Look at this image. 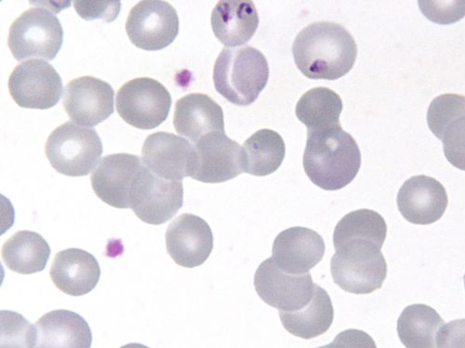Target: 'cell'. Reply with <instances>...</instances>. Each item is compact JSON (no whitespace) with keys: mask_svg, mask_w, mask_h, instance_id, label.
Returning <instances> with one entry per match:
<instances>
[{"mask_svg":"<svg viewBox=\"0 0 465 348\" xmlns=\"http://www.w3.org/2000/svg\"><path fill=\"white\" fill-rule=\"evenodd\" d=\"M438 348H465V319L450 322L440 330Z\"/></svg>","mask_w":465,"mask_h":348,"instance_id":"35","label":"cell"},{"mask_svg":"<svg viewBox=\"0 0 465 348\" xmlns=\"http://www.w3.org/2000/svg\"><path fill=\"white\" fill-rule=\"evenodd\" d=\"M50 276L60 291L72 296H83L97 286L101 268L89 252L70 248L56 254Z\"/></svg>","mask_w":465,"mask_h":348,"instance_id":"20","label":"cell"},{"mask_svg":"<svg viewBox=\"0 0 465 348\" xmlns=\"http://www.w3.org/2000/svg\"><path fill=\"white\" fill-rule=\"evenodd\" d=\"M387 237L384 218L370 209L353 211L336 225L333 234L334 248L351 241H370L382 248Z\"/></svg>","mask_w":465,"mask_h":348,"instance_id":"28","label":"cell"},{"mask_svg":"<svg viewBox=\"0 0 465 348\" xmlns=\"http://www.w3.org/2000/svg\"><path fill=\"white\" fill-rule=\"evenodd\" d=\"M318 348H377V345L364 331L349 329L340 333L332 343Z\"/></svg>","mask_w":465,"mask_h":348,"instance_id":"34","label":"cell"},{"mask_svg":"<svg viewBox=\"0 0 465 348\" xmlns=\"http://www.w3.org/2000/svg\"><path fill=\"white\" fill-rule=\"evenodd\" d=\"M180 22L176 10L166 2L146 0L136 5L128 16L126 32L131 43L146 52L170 46L177 37Z\"/></svg>","mask_w":465,"mask_h":348,"instance_id":"9","label":"cell"},{"mask_svg":"<svg viewBox=\"0 0 465 348\" xmlns=\"http://www.w3.org/2000/svg\"><path fill=\"white\" fill-rule=\"evenodd\" d=\"M335 250L331 273L340 288L355 295H369L381 288L387 276L381 247L361 240L345 243Z\"/></svg>","mask_w":465,"mask_h":348,"instance_id":"4","label":"cell"},{"mask_svg":"<svg viewBox=\"0 0 465 348\" xmlns=\"http://www.w3.org/2000/svg\"><path fill=\"white\" fill-rule=\"evenodd\" d=\"M173 104L169 91L150 77L124 84L116 94V111L134 128L156 129L168 119Z\"/></svg>","mask_w":465,"mask_h":348,"instance_id":"7","label":"cell"},{"mask_svg":"<svg viewBox=\"0 0 465 348\" xmlns=\"http://www.w3.org/2000/svg\"><path fill=\"white\" fill-rule=\"evenodd\" d=\"M9 91L20 107L47 110L59 102L64 87L52 64L33 60L15 67L9 79Z\"/></svg>","mask_w":465,"mask_h":348,"instance_id":"11","label":"cell"},{"mask_svg":"<svg viewBox=\"0 0 465 348\" xmlns=\"http://www.w3.org/2000/svg\"><path fill=\"white\" fill-rule=\"evenodd\" d=\"M166 247L177 265L187 268L197 267L203 265L213 252V230L203 218L183 214L167 228Z\"/></svg>","mask_w":465,"mask_h":348,"instance_id":"16","label":"cell"},{"mask_svg":"<svg viewBox=\"0 0 465 348\" xmlns=\"http://www.w3.org/2000/svg\"><path fill=\"white\" fill-rule=\"evenodd\" d=\"M422 14L439 24H451L465 16V2H419Z\"/></svg>","mask_w":465,"mask_h":348,"instance_id":"32","label":"cell"},{"mask_svg":"<svg viewBox=\"0 0 465 348\" xmlns=\"http://www.w3.org/2000/svg\"><path fill=\"white\" fill-rule=\"evenodd\" d=\"M443 324L436 309L416 304L402 312L398 321V334L406 348H437V336Z\"/></svg>","mask_w":465,"mask_h":348,"instance_id":"26","label":"cell"},{"mask_svg":"<svg viewBox=\"0 0 465 348\" xmlns=\"http://www.w3.org/2000/svg\"><path fill=\"white\" fill-rule=\"evenodd\" d=\"M441 141L447 160L454 168L465 171V116L450 124Z\"/></svg>","mask_w":465,"mask_h":348,"instance_id":"31","label":"cell"},{"mask_svg":"<svg viewBox=\"0 0 465 348\" xmlns=\"http://www.w3.org/2000/svg\"><path fill=\"white\" fill-rule=\"evenodd\" d=\"M191 178L203 183H223L243 173L242 147L224 133H212L196 145Z\"/></svg>","mask_w":465,"mask_h":348,"instance_id":"12","label":"cell"},{"mask_svg":"<svg viewBox=\"0 0 465 348\" xmlns=\"http://www.w3.org/2000/svg\"><path fill=\"white\" fill-rule=\"evenodd\" d=\"M397 201L403 218L415 225L437 222L449 205L445 187L437 179L424 175L409 179L401 188Z\"/></svg>","mask_w":465,"mask_h":348,"instance_id":"18","label":"cell"},{"mask_svg":"<svg viewBox=\"0 0 465 348\" xmlns=\"http://www.w3.org/2000/svg\"><path fill=\"white\" fill-rule=\"evenodd\" d=\"M269 75L268 62L260 51L249 46L224 48L214 64L213 83L231 103L249 106L266 87Z\"/></svg>","mask_w":465,"mask_h":348,"instance_id":"3","label":"cell"},{"mask_svg":"<svg viewBox=\"0 0 465 348\" xmlns=\"http://www.w3.org/2000/svg\"><path fill=\"white\" fill-rule=\"evenodd\" d=\"M465 116V96L443 94L433 100L428 111V124L432 133L442 140L450 124Z\"/></svg>","mask_w":465,"mask_h":348,"instance_id":"29","label":"cell"},{"mask_svg":"<svg viewBox=\"0 0 465 348\" xmlns=\"http://www.w3.org/2000/svg\"><path fill=\"white\" fill-rule=\"evenodd\" d=\"M64 43V29L57 16L45 8L25 12L12 24L8 46L15 60L53 61Z\"/></svg>","mask_w":465,"mask_h":348,"instance_id":"6","label":"cell"},{"mask_svg":"<svg viewBox=\"0 0 465 348\" xmlns=\"http://www.w3.org/2000/svg\"><path fill=\"white\" fill-rule=\"evenodd\" d=\"M143 163L154 175L171 181L191 177L195 148L173 133L149 135L142 149Z\"/></svg>","mask_w":465,"mask_h":348,"instance_id":"15","label":"cell"},{"mask_svg":"<svg viewBox=\"0 0 465 348\" xmlns=\"http://www.w3.org/2000/svg\"><path fill=\"white\" fill-rule=\"evenodd\" d=\"M45 150L49 162L58 173L84 177L99 165L104 149L95 130L66 122L49 136Z\"/></svg>","mask_w":465,"mask_h":348,"instance_id":"5","label":"cell"},{"mask_svg":"<svg viewBox=\"0 0 465 348\" xmlns=\"http://www.w3.org/2000/svg\"><path fill=\"white\" fill-rule=\"evenodd\" d=\"M33 348H91L93 334L81 315L57 309L44 315L35 324Z\"/></svg>","mask_w":465,"mask_h":348,"instance_id":"21","label":"cell"},{"mask_svg":"<svg viewBox=\"0 0 465 348\" xmlns=\"http://www.w3.org/2000/svg\"><path fill=\"white\" fill-rule=\"evenodd\" d=\"M51 252L49 244L41 235L21 230L4 245L2 256L13 272L30 276L44 272Z\"/></svg>","mask_w":465,"mask_h":348,"instance_id":"23","label":"cell"},{"mask_svg":"<svg viewBox=\"0 0 465 348\" xmlns=\"http://www.w3.org/2000/svg\"><path fill=\"white\" fill-rule=\"evenodd\" d=\"M173 125L176 131L193 143L212 133H224L222 107L203 93H191L177 101Z\"/></svg>","mask_w":465,"mask_h":348,"instance_id":"19","label":"cell"},{"mask_svg":"<svg viewBox=\"0 0 465 348\" xmlns=\"http://www.w3.org/2000/svg\"><path fill=\"white\" fill-rule=\"evenodd\" d=\"M277 266L286 274L305 276L323 258L326 246L317 231L304 227H293L281 232L273 244Z\"/></svg>","mask_w":465,"mask_h":348,"instance_id":"17","label":"cell"},{"mask_svg":"<svg viewBox=\"0 0 465 348\" xmlns=\"http://www.w3.org/2000/svg\"><path fill=\"white\" fill-rule=\"evenodd\" d=\"M143 166V160L130 153L104 158L91 177L95 195L112 208H131L132 189Z\"/></svg>","mask_w":465,"mask_h":348,"instance_id":"14","label":"cell"},{"mask_svg":"<svg viewBox=\"0 0 465 348\" xmlns=\"http://www.w3.org/2000/svg\"><path fill=\"white\" fill-rule=\"evenodd\" d=\"M74 10L79 15L88 21L104 19L111 23L119 16L120 2H74Z\"/></svg>","mask_w":465,"mask_h":348,"instance_id":"33","label":"cell"},{"mask_svg":"<svg viewBox=\"0 0 465 348\" xmlns=\"http://www.w3.org/2000/svg\"><path fill=\"white\" fill-rule=\"evenodd\" d=\"M284 328L292 335L309 340L327 333L334 320V308L325 289L316 285L312 302L294 313H280Z\"/></svg>","mask_w":465,"mask_h":348,"instance_id":"24","label":"cell"},{"mask_svg":"<svg viewBox=\"0 0 465 348\" xmlns=\"http://www.w3.org/2000/svg\"><path fill=\"white\" fill-rule=\"evenodd\" d=\"M464 285H465V276H464Z\"/></svg>","mask_w":465,"mask_h":348,"instance_id":"37","label":"cell"},{"mask_svg":"<svg viewBox=\"0 0 465 348\" xmlns=\"http://www.w3.org/2000/svg\"><path fill=\"white\" fill-rule=\"evenodd\" d=\"M342 108V101L335 92L316 88L302 96L295 112L308 131H314L340 125Z\"/></svg>","mask_w":465,"mask_h":348,"instance_id":"27","label":"cell"},{"mask_svg":"<svg viewBox=\"0 0 465 348\" xmlns=\"http://www.w3.org/2000/svg\"><path fill=\"white\" fill-rule=\"evenodd\" d=\"M121 348H150V347H148L144 344H142V343H132L125 344V345L122 346Z\"/></svg>","mask_w":465,"mask_h":348,"instance_id":"36","label":"cell"},{"mask_svg":"<svg viewBox=\"0 0 465 348\" xmlns=\"http://www.w3.org/2000/svg\"><path fill=\"white\" fill-rule=\"evenodd\" d=\"M302 164L315 185L325 190H339L358 176L361 152L356 140L338 125L308 131Z\"/></svg>","mask_w":465,"mask_h":348,"instance_id":"2","label":"cell"},{"mask_svg":"<svg viewBox=\"0 0 465 348\" xmlns=\"http://www.w3.org/2000/svg\"><path fill=\"white\" fill-rule=\"evenodd\" d=\"M183 205L182 181L164 179L142 167L131 193V209L139 219L149 225H162L171 220Z\"/></svg>","mask_w":465,"mask_h":348,"instance_id":"8","label":"cell"},{"mask_svg":"<svg viewBox=\"0 0 465 348\" xmlns=\"http://www.w3.org/2000/svg\"><path fill=\"white\" fill-rule=\"evenodd\" d=\"M285 156V142L278 132L258 130L242 147L243 172L256 177L273 174L282 165Z\"/></svg>","mask_w":465,"mask_h":348,"instance_id":"25","label":"cell"},{"mask_svg":"<svg viewBox=\"0 0 465 348\" xmlns=\"http://www.w3.org/2000/svg\"><path fill=\"white\" fill-rule=\"evenodd\" d=\"M114 96L113 88L105 82L82 76L66 85L63 105L75 125L93 128L114 113Z\"/></svg>","mask_w":465,"mask_h":348,"instance_id":"13","label":"cell"},{"mask_svg":"<svg viewBox=\"0 0 465 348\" xmlns=\"http://www.w3.org/2000/svg\"><path fill=\"white\" fill-rule=\"evenodd\" d=\"M254 286L260 298L279 309L280 313L301 311L312 302L316 288L312 275L286 274L272 257L264 260L257 268Z\"/></svg>","mask_w":465,"mask_h":348,"instance_id":"10","label":"cell"},{"mask_svg":"<svg viewBox=\"0 0 465 348\" xmlns=\"http://www.w3.org/2000/svg\"><path fill=\"white\" fill-rule=\"evenodd\" d=\"M2 317V341L0 348H33L35 340V326L24 316L9 311L0 313Z\"/></svg>","mask_w":465,"mask_h":348,"instance_id":"30","label":"cell"},{"mask_svg":"<svg viewBox=\"0 0 465 348\" xmlns=\"http://www.w3.org/2000/svg\"><path fill=\"white\" fill-rule=\"evenodd\" d=\"M259 26V16L252 2H220L212 14V27L217 40L226 47L249 43Z\"/></svg>","mask_w":465,"mask_h":348,"instance_id":"22","label":"cell"},{"mask_svg":"<svg viewBox=\"0 0 465 348\" xmlns=\"http://www.w3.org/2000/svg\"><path fill=\"white\" fill-rule=\"evenodd\" d=\"M292 54L296 66L308 79L333 82L352 70L358 46L341 24L319 22L297 34Z\"/></svg>","mask_w":465,"mask_h":348,"instance_id":"1","label":"cell"}]
</instances>
